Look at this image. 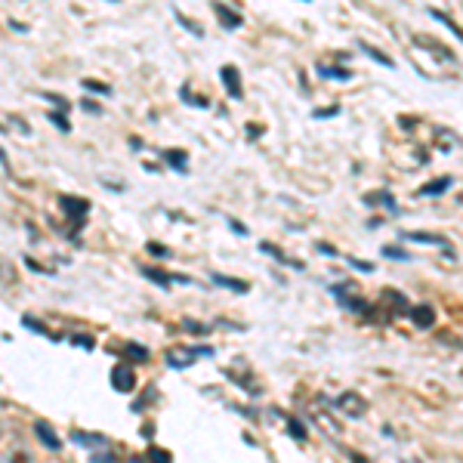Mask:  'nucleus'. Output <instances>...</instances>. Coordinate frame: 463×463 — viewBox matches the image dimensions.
<instances>
[{
  "label": "nucleus",
  "mask_w": 463,
  "mask_h": 463,
  "mask_svg": "<svg viewBox=\"0 0 463 463\" xmlns=\"http://www.w3.org/2000/svg\"><path fill=\"white\" fill-rule=\"evenodd\" d=\"M198 355H213V349L210 346H198V349H191V346H170L167 352H164V361H167L170 368H189V365H195Z\"/></svg>",
  "instance_id": "nucleus-1"
},
{
  "label": "nucleus",
  "mask_w": 463,
  "mask_h": 463,
  "mask_svg": "<svg viewBox=\"0 0 463 463\" xmlns=\"http://www.w3.org/2000/svg\"><path fill=\"white\" fill-rule=\"evenodd\" d=\"M111 383H115L118 393H133V389H136V374H133V368L127 365V361H118V365L111 368Z\"/></svg>",
  "instance_id": "nucleus-2"
},
{
  "label": "nucleus",
  "mask_w": 463,
  "mask_h": 463,
  "mask_svg": "<svg viewBox=\"0 0 463 463\" xmlns=\"http://www.w3.org/2000/svg\"><path fill=\"white\" fill-rule=\"evenodd\" d=\"M337 408L343 411L346 417H361L368 411V402L359 393H343V395L337 398Z\"/></svg>",
  "instance_id": "nucleus-3"
},
{
  "label": "nucleus",
  "mask_w": 463,
  "mask_h": 463,
  "mask_svg": "<svg viewBox=\"0 0 463 463\" xmlns=\"http://www.w3.org/2000/svg\"><path fill=\"white\" fill-rule=\"evenodd\" d=\"M34 436L47 448V451H62V439L53 432V426L44 423V420H34Z\"/></svg>",
  "instance_id": "nucleus-4"
},
{
  "label": "nucleus",
  "mask_w": 463,
  "mask_h": 463,
  "mask_svg": "<svg viewBox=\"0 0 463 463\" xmlns=\"http://www.w3.org/2000/svg\"><path fill=\"white\" fill-rule=\"evenodd\" d=\"M62 210H65V217L71 219H77V223L84 226V219H87V210H90V204L84 201V198H74V195H62Z\"/></svg>",
  "instance_id": "nucleus-5"
},
{
  "label": "nucleus",
  "mask_w": 463,
  "mask_h": 463,
  "mask_svg": "<svg viewBox=\"0 0 463 463\" xmlns=\"http://www.w3.org/2000/svg\"><path fill=\"white\" fill-rule=\"evenodd\" d=\"M142 278H148V281L161 284V288H170L173 281L189 284V278H185V275H170V272H161V269H155V266H142Z\"/></svg>",
  "instance_id": "nucleus-6"
},
{
  "label": "nucleus",
  "mask_w": 463,
  "mask_h": 463,
  "mask_svg": "<svg viewBox=\"0 0 463 463\" xmlns=\"http://www.w3.org/2000/svg\"><path fill=\"white\" fill-rule=\"evenodd\" d=\"M213 13H217V19L223 22V28H229V31L241 28V16H238V13H232L226 3H217V0H213Z\"/></svg>",
  "instance_id": "nucleus-7"
},
{
  "label": "nucleus",
  "mask_w": 463,
  "mask_h": 463,
  "mask_svg": "<svg viewBox=\"0 0 463 463\" xmlns=\"http://www.w3.org/2000/svg\"><path fill=\"white\" fill-rule=\"evenodd\" d=\"M219 77H223V84H226V90H229V96H232V99H241V77H238V68L226 65L223 71H219Z\"/></svg>",
  "instance_id": "nucleus-8"
},
{
  "label": "nucleus",
  "mask_w": 463,
  "mask_h": 463,
  "mask_svg": "<svg viewBox=\"0 0 463 463\" xmlns=\"http://www.w3.org/2000/svg\"><path fill=\"white\" fill-rule=\"evenodd\" d=\"M213 284H223V288L235 290V294H244L247 290V281H238V278H229V275H217V272H213Z\"/></svg>",
  "instance_id": "nucleus-9"
},
{
  "label": "nucleus",
  "mask_w": 463,
  "mask_h": 463,
  "mask_svg": "<svg viewBox=\"0 0 463 463\" xmlns=\"http://www.w3.org/2000/svg\"><path fill=\"white\" fill-rule=\"evenodd\" d=\"M411 318H414V324H417V327H430L432 322H436V315H432L430 306H417V309L411 312Z\"/></svg>",
  "instance_id": "nucleus-10"
},
{
  "label": "nucleus",
  "mask_w": 463,
  "mask_h": 463,
  "mask_svg": "<svg viewBox=\"0 0 463 463\" xmlns=\"http://www.w3.org/2000/svg\"><path fill=\"white\" fill-rule=\"evenodd\" d=\"M71 439H74L77 445H87V448H93V451H96V448H105V439H102V436H90V432H74Z\"/></svg>",
  "instance_id": "nucleus-11"
},
{
  "label": "nucleus",
  "mask_w": 463,
  "mask_h": 463,
  "mask_svg": "<svg viewBox=\"0 0 463 463\" xmlns=\"http://www.w3.org/2000/svg\"><path fill=\"white\" fill-rule=\"evenodd\" d=\"M124 359L148 361V349H146V346H139V343H127V346H124Z\"/></svg>",
  "instance_id": "nucleus-12"
},
{
  "label": "nucleus",
  "mask_w": 463,
  "mask_h": 463,
  "mask_svg": "<svg viewBox=\"0 0 463 463\" xmlns=\"http://www.w3.org/2000/svg\"><path fill=\"white\" fill-rule=\"evenodd\" d=\"M47 118L53 120V124L59 127L62 133H71V124H68V118H65V111H62V109H59V111H47Z\"/></svg>",
  "instance_id": "nucleus-13"
},
{
  "label": "nucleus",
  "mask_w": 463,
  "mask_h": 463,
  "mask_svg": "<svg viewBox=\"0 0 463 463\" xmlns=\"http://www.w3.org/2000/svg\"><path fill=\"white\" fill-rule=\"evenodd\" d=\"M84 90H93V93H99V96H109V93H111L109 84H102V81H90V77L84 81Z\"/></svg>",
  "instance_id": "nucleus-14"
},
{
  "label": "nucleus",
  "mask_w": 463,
  "mask_h": 463,
  "mask_svg": "<svg viewBox=\"0 0 463 463\" xmlns=\"http://www.w3.org/2000/svg\"><path fill=\"white\" fill-rule=\"evenodd\" d=\"M164 158L173 161L176 170H185V155H182V152H164Z\"/></svg>",
  "instance_id": "nucleus-15"
},
{
  "label": "nucleus",
  "mask_w": 463,
  "mask_h": 463,
  "mask_svg": "<svg viewBox=\"0 0 463 463\" xmlns=\"http://www.w3.org/2000/svg\"><path fill=\"white\" fill-rule=\"evenodd\" d=\"M40 96L47 99V102H53V105H59L62 111H68V99H62V96H56V93H40Z\"/></svg>",
  "instance_id": "nucleus-16"
},
{
  "label": "nucleus",
  "mask_w": 463,
  "mask_h": 463,
  "mask_svg": "<svg viewBox=\"0 0 463 463\" xmlns=\"http://www.w3.org/2000/svg\"><path fill=\"white\" fill-rule=\"evenodd\" d=\"M432 16H436V19H439V22H441V25H448V28H451V31H454V34H457V38L463 40V31H460V28H457V25H454V22H451V19H448V16H445V13H432Z\"/></svg>",
  "instance_id": "nucleus-17"
},
{
  "label": "nucleus",
  "mask_w": 463,
  "mask_h": 463,
  "mask_svg": "<svg viewBox=\"0 0 463 463\" xmlns=\"http://www.w3.org/2000/svg\"><path fill=\"white\" fill-rule=\"evenodd\" d=\"M22 324L28 327V331H34V333H44V337H49V333H47V327L40 324V322H34V318H22Z\"/></svg>",
  "instance_id": "nucleus-18"
},
{
  "label": "nucleus",
  "mask_w": 463,
  "mask_h": 463,
  "mask_svg": "<svg viewBox=\"0 0 463 463\" xmlns=\"http://www.w3.org/2000/svg\"><path fill=\"white\" fill-rule=\"evenodd\" d=\"M176 19H180V25H185V28H189V31H195L198 34V38H201V25H195V22H189V19H185V16H180V13H176Z\"/></svg>",
  "instance_id": "nucleus-19"
},
{
  "label": "nucleus",
  "mask_w": 463,
  "mask_h": 463,
  "mask_svg": "<svg viewBox=\"0 0 463 463\" xmlns=\"http://www.w3.org/2000/svg\"><path fill=\"white\" fill-rule=\"evenodd\" d=\"M81 109H84V111H90V115H102V109H99V105L93 102V99H84Z\"/></svg>",
  "instance_id": "nucleus-20"
},
{
  "label": "nucleus",
  "mask_w": 463,
  "mask_h": 463,
  "mask_svg": "<svg viewBox=\"0 0 463 463\" xmlns=\"http://www.w3.org/2000/svg\"><path fill=\"white\" fill-rule=\"evenodd\" d=\"M448 182H451V180H448V176H445V180H441V182H432V185H426V195H436V191H441V185H448Z\"/></svg>",
  "instance_id": "nucleus-21"
},
{
  "label": "nucleus",
  "mask_w": 463,
  "mask_h": 463,
  "mask_svg": "<svg viewBox=\"0 0 463 463\" xmlns=\"http://www.w3.org/2000/svg\"><path fill=\"white\" fill-rule=\"evenodd\" d=\"M90 460H99V463H109V460H115V457H111V454H109V451H93V454H90Z\"/></svg>",
  "instance_id": "nucleus-22"
},
{
  "label": "nucleus",
  "mask_w": 463,
  "mask_h": 463,
  "mask_svg": "<svg viewBox=\"0 0 463 463\" xmlns=\"http://www.w3.org/2000/svg\"><path fill=\"white\" fill-rule=\"evenodd\" d=\"M74 343H77V346H84V349H93V337H87V333H77Z\"/></svg>",
  "instance_id": "nucleus-23"
},
{
  "label": "nucleus",
  "mask_w": 463,
  "mask_h": 463,
  "mask_svg": "<svg viewBox=\"0 0 463 463\" xmlns=\"http://www.w3.org/2000/svg\"><path fill=\"white\" fill-rule=\"evenodd\" d=\"M148 457H155V460H170V454L161 451V448H148Z\"/></svg>",
  "instance_id": "nucleus-24"
},
{
  "label": "nucleus",
  "mask_w": 463,
  "mask_h": 463,
  "mask_svg": "<svg viewBox=\"0 0 463 463\" xmlns=\"http://www.w3.org/2000/svg\"><path fill=\"white\" fill-rule=\"evenodd\" d=\"M365 53H368V56H374V59H377V62H383V65H393V62H389V59H386V56H383V53H377V49L365 47Z\"/></svg>",
  "instance_id": "nucleus-25"
},
{
  "label": "nucleus",
  "mask_w": 463,
  "mask_h": 463,
  "mask_svg": "<svg viewBox=\"0 0 463 463\" xmlns=\"http://www.w3.org/2000/svg\"><path fill=\"white\" fill-rule=\"evenodd\" d=\"M148 251H152V253H158V256H167V251H164V247H158V244H152Z\"/></svg>",
  "instance_id": "nucleus-26"
},
{
  "label": "nucleus",
  "mask_w": 463,
  "mask_h": 463,
  "mask_svg": "<svg viewBox=\"0 0 463 463\" xmlns=\"http://www.w3.org/2000/svg\"><path fill=\"white\" fill-rule=\"evenodd\" d=\"M0 164H3V167H10V158H6V152H3V148H0Z\"/></svg>",
  "instance_id": "nucleus-27"
}]
</instances>
